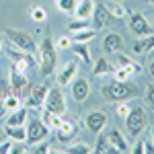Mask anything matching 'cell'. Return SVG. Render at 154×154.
<instances>
[{
  "mask_svg": "<svg viewBox=\"0 0 154 154\" xmlns=\"http://www.w3.org/2000/svg\"><path fill=\"white\" fill-rule=\"evenodd\" d=\"M4 138H6V134H4V130H0V142H2Z\"/></svg>",
  "mask_w": 154,
  "mask_h": 154,
  "instance_id": "cell-45",
  "label": "cell"
},
{
  "mask_svg": "<svg viewBox=\"0 0 154 154\" xmlns=\"http://www.w3.org/2000/svg\"><path fill=\"white\" fill-rule=\"evenodd\" d=\"M72 37H74V41H78V43H88V41H93L97 37V29H82V31L72 33Z\"/></svg>",
  "mask_w": 154,
  "mask_h": 154,
  "instance_id": "cell-27",
  "label": "cell"
},
{
  "mask_svg": "<svg viewBox=\"0 0 154 154\" xmlns=\"http://www.w3.org/2000/svg\"><path fill=\"white\" fill-rule=\"evenodd\" d=\"M78 74V64L76 62H68L58 74V84L60 86H66V84H70L74 80V76Z\"/></svg>",
  "mask_w": 154,
  "mask_h": 154,
  "instance_id": "cell-16",
  "label": "cell"
},
{
  "mask_svg": "<svg viewBox=\"0 0 154 154\" xmlns=\"http://www.w3.org/2000/svg\"><path fill=\"white\" fill-rule=\"evenodd\" d=\"M4 35H6V39H8L17 49H23V51H29V54H35V49H37L35 41H33V37L29 35V33L19 31V29H6Z\"/></svg>",
  "mask_w": 154,
  "mask_h": 154,
  "instance_id": "cell-4",
  "label": "cell"
},
{
  "mask_svg": "<svg viewBox=\"0 0 154 154\" xmlns=\"http://www.w3.org/2000/svg\"><path fill=\"white\" fill-rule=\"evenodd\" d=\"M101 97L105 99L107 103H119V101H130L134 97H138V88L130 84L128 80H113L101 86Z\"/></svg>",
  "mask_w": 154,
  "mask_h": 154,
  "instance_id": "cell-1",
  "label": "cell"
},
{
  "mask_svg": "<svg viewBox=\"0 0 154 154\" xmlns=\"http://www.w3.org/2000/svg\"><path fill=\"white\" fill-rule=\"evenodd\" d=\"M43 109H48V111H51V113H58V115H64V113H66L68 105H66L64 93L60 91L58 86H54V88H49V91H48V97H45V105H43Z\"/></svg>",
  "mask_w": 154,
  "mask_h": 154,
  "instance_id": "cell-6",
  "label": "cell"
},
{
  "mask_svg": "<svg viewBox=\"0 0 154 154\" xmlns=\"http://www.w3.org/2000/svg\"><path fill=\"white\" fill-rule=\"evenodd\" d=\"M48 91L49 88L45 86V84H31L29 95L25 97V105H27V109H43Z\"/></svg>",
  "mask_w": 154,
  "mask_h": 154,
  "instance_id": "cell-8",
  "label": "cell"
},
{
  "mask_svg": "<svg viewBox=\"0 0 154 154\" xmlns=\"http://www.w3.org/2000/svg\"><path fill=\"white\" fill-rule=\"evenodd\" d=\"M115 105H117V107H115V113H117L119 117H125V115L130 113V109H131L125 101H119V103H115Z\"/></svg>",
  "mask_w": 154,
  "mask_h": 154,
  "instance_id": "cell-37",
  "label": "cell"
},
{
  "mask_svg": "<svg viewBox=\"0 0 154 154\" xmlns=\"http://www.w3.org/2000/svg\"><path fill=\"white\" fill-rule=\"evenodd\" d=\"M152 23H154V17H152Z\"/></svg>",
  "mask_w": 154,
  "mask_h": 154,
  "instance_id": "cell-51",
  "label": "cell"
},
{
  "mask_svg": "<svg viewBox=\"0 0 154 154\" xmlns=\"http://www.w3.org/2000/svg\"><path fill=\"white\" fill-rule=\"evenodd\" d=\"M78 123L76 121H72V119H62V123H60V128L56 130V136H58L60 142H72L76 136H78Z\"/></svg>",
  "mask_w": 154,
  "mask_h": 154,
  "instance_id": "cell-12",
  "label": "cell"
},
{
  "mask_svg": "<svg viewBox=\"0 0 154 154\" xmlns=\"http://www.w3.org/2000/svg\"><path fill=\"white\" fill-rule=\"evenodd\" d=\"M68 152L70 154H91V152H95L88 144H76V146H72V148H68Z\"/></svg>",
  "mask_w": 154,
  "mask_h": 154,
  "instance_id": "cell-34",
  "label": "cell"
},
{
  "mask_svg": "<svg viewBox=\"0 0 154 154\" xmlns=\"http://www.w3.org/2000/svg\"><path fill=\"white\" fill-rule=\"evenodd\" d=\"M111 74H113V78H115V80H121V82H125V80H130V78H131V74L125 70V68H121V66L113 68Z\"/></svg>",
  "mask_w": 154,
  "mask_h": 154,
  "instance_id": "cell-33",
  "label": "cell"
},
{
  "mask_svg": "<svg viewBox=\"0 0 154 154\" xmlns=\"http://www.w3.org/2000/svg\"><path fill=\"white\" fill-rule=\"evenodd\" d=\"M33 154H49L51 152V146H49V142H37V146L33 144V150H31Z\"/></svg>",
  "mask_w": 154,
  "mask_h": 154,
  "instance_id": "cell-35",
  "label": "cell"
},
{
  "mask_svg": "<svg viewBox=\"0 0 154 154\" xmlns=\"http://www.w3.org/2000/svg\"><path fill=\"white\" fill-rule=\"evenodd\" d=\"M72 48V41H70V37H66V35H62L58 39V49H68Z\"/></svg>",
  "mask_w": 154,
  "mask_h": 154,
  "instance_id": "cell-38",
  "label": "cell"
},
{
  "mask_svg": "<svg viewBox=\"0 0 154 154\" xmlns=\"http://www.w3.org/2000/svg\"><path fill=\"white\" fill-rule=\"evenodd\" d=\"M2 101H4V107H6V109H12V111L21 107V99L14 95V93H11V91L4 95V99H2Z\"/></svg>",
  "mask_w": 154,
  "mask_h": 154,
  "instance_id": "cell-29",
  "label": "cell"
},
{
  "mask_svg": "<svg viewBox=\"0 0 154 154\" xmlns=\"http://www.w3.org/2000/svg\"><path fill=\"white\" fill-rule=\"evenodd\" d=\"M29 88H31V84L27 80L25 72H19L14 66H11V93H14L23 101L25 97L29 95Z\"/></svg>",
  "mask_w": 154,
  "mask_h": 154,
  "instance_id": "cell-7",
  "label": "cell"
},
{
  "mask_svg": "<svg viewBox=\"0 0 154 154\" xmlns=\"http://www.w3.org/2000/svg\"><path fill=\"white\" fill-rule=\"evenodd\" d=\"M56 6L64 14H74L76 6H78V0H56Z\"/></svg>",
  "mask_w": 154,
  "mask_h": 154,
  "instance_id": "cell-28",
  "label": "cell"
},
{
  "mask_svg": "<svg viewBox=\"0 0 154 154\" xmlns=\"http://www.w3.org/2000/svg\"><path fill=\"white\" fill-rule=\"evenodd\" d=\"M128 27H130V31L136 37H146V35H150V33H152V27H150L148 19L144 17L142 12H134Z\"/></svg>",
  "mask_w": 154,
  "mask_h": 154,
  "instance_id": "cell-11",
  "label": "cell"
},
{
  "mask_svg": "<svg viewBox=\"0 0 154 154\" xmlns=\"http://www.w3.org/2000/svg\"><path fill=\"white\" fill-rule=\"evenodd\" d=\"M144 152L146 154H154V142L152 140H144Z\"/></svg>",
  "mask_w": 154,
  "mask_h": 154,
  "instance_id": "cell-41",
  "label": "cell"
},
{
  "mask_svg": "<svg viewBox=\"0 0 154 154\" xmlns=\"http://www.w3.org/2000/svg\"><path fill=\"white\" fill-rule=\"evenodd\" d=\"M58 64V48L51 41V37H43L41 48H39V72L41 76H49L56 70Z\"/></svg>",
  "mask_w": 154,
  "mask_h": 154,
  "instance_id": "cell-2",
  "label": "cell"
},
{
  "mask_svg": "<svg viewBox=\"0 0 154 154\" xmlns=\"http://www.w3.org/2000/svg\"><path fill=\"white\" fill-rule=\"evenodd\" d=\"M111 72H113V66L109 64L107 58H99L95 62V66H93V74L95 76H105V74H111Z\"/></svg>",
  "mask_w": 154,
  "mask_h": 154,
  "instance_id": "cell-24",
  "label": "cell"
},
{
  "mask_svg": "<svg viewBox=\"0 0 154 154\" xmlns=\"http://www.w3.org/2000/svg\"><path fill=\"white\" fill-rule=\"evenodd\" d=\"M152 142H154V125H152Z\"/></svg>",
  "mask_w": 154,
  "mask_h": 154,
  "instance_id": "cell-47",
  "label": "cell"
},
{
  "mask_svg": "<svg viewBox=\"0 0 154 154\" xmlns=\"http://www.w3.org/2000/svg\"><path fill=\"white\" fill-rule=\"evenodd\" d=\"M6 111H8V109L4 107V101L0 99V117H4V115H6Z\"/></svg>",
  "mask_w": 154,
  "mask_h": 154,
  "instance_id": "cell-44",
  "label": "cell"
},
{
  "mask_svg": "<svg viewBox=\"0 0 154 154\" xmlns=\"http://www.w3.org/2000/svg\"><path fill=\"white\" fill-rule=\"evenodd\" d=\"M111 12H109V8H107L105 4H95V11H93V21H95V29H105V27H109V23H111Z\"/></svg>",
  "mask_w": 154,
  "mask_h": 154,
  "instance_id": "cell-13",
  "label": "cell"
},
{
  "mask_svg": "<svg viewBox=\"0 0 154 154\" xmlns=\"http://www.w3.org/2000/svg\"><path fill=\"white\" fill-rule=\"evenodd\" d=\"M8 58L12 60V66H14L19 72H25V74H27V70H29V68H33V64H35L33 54L23 51V49H17L14 45L8 49Z\"/></svg>",
  "mask_w": 154,
  "mask_h": 154,
  "instance_id": "cell-9",
  "label": "cell"
},
{
  "mask_svg": "<svg viewBox=\"0 0 154 154\" xmlns=\"http://www.w3.org/2000/svg\"><path fill=\"white\" fill-rule=\"evenodd\" d=\"M0 154H12V140L11 142H0Z\"/></svg>",
  "mask_w": 154,
  "mask_h": 154,
  "instance_id": "cell-39",
  "label": "cell"
},
{
  "mask_svg": "<svg viewBox=\"0 0 154 154\" xmlns=\"http://www.w3.org/2000/svg\"><path fill=\"white\" fill-rule=\"evenodd\" d=\"M72 51L82 60V64H91V62H93V60H91V49H88L86 43H78V41H76V43L72 45Z\"/></svg>",
  "mask_w": 154,
  "mask_h": 154,
  "instance_id": "cell-25",
  "label": "cell"
},
{
  "mask_svg": "<svg viewBox=\"0 0 154 154\" xmlns=\"http://www.w3.org/2000/svg\"><path fill=\"white\" fill-rule=\"evenodd\" d=\"M88 93H91V84H88L86 78H74L72 80V97H74V101H78V103L86 101Z\"/></svg>",
  "mask_w": 154,
  "mask_h": 154,
  "instance_id": "cell-14",
  "label": "cell"
},
{
  "mask_svg": "<svg viewBox=\"0 0 154 154\" xmlns=\"http://www.w3.org/2000/svg\"><path fill=\"white\" fill-rule=\"evenodd\" d=\"M125 130L130 131L131 136H140L148 123V115H146V109L144 107H134L130 109V113L125 115Z\"/></svg>",
  "mask_w": 154,
  "mask_h": 154,
  "instance_id": "cell-3",
  "label": "cell"
},
{
  "mask_svg": "<svg viewBox=\"0 0 154 154\" xmlns=\"http://www.w3.org/2000/svg\"><path fill=\"white\" fill-rule=\"evenodd\" d=\"M107 138H109V142L115 146L117 152H130V144H128L125 136H123L119 130H111L109 134H107Z\"/></svg>",
  "mask_w": 154,
  "mask_h": 154,
  "instance_id": "cell-17",
  "label": "cell"
},
{
  "mask_svg": "<svg viewBox=\"0 0 154 154\" xmlns=\"http://www.w3.org/2000/svg\"><path fill=\"white\" fill-rule=\"evenodd\" d=\"M93 11H95V2L93 0H80L78 6H76V11H74V17L76 19H91Z\"/></svg>",
  "mask_w": 154,
  "mask_h": 154,
  "instance_id": "cell-20",
  "label": "cell"
},
{
  "mask_svg": "<svg viewBox=\"0 0 154 154\" xmlns=\"http://www.w3.org/2000/svg\"><path fill=\"white\" fill-rule=\"evenodd\" d=\"M150 74H152V76H154V60H152V62H150Z\"/></svg>",
  "mask_w": 154,
  "mask_h": 154,
  "instance_id": "cell-46",
  "label": "cell"
},
{
  "mask_svg": "<svg viewBox=\"0 0 154 154\" xmlns=\"http://www.w3.org/2000/svg\"><path fill=\"white\" fill-rule=\"evenodd\" d=\"M123 48V37L119 33H107L103 39V51L105 54H117Z\"/></svg>",
  "mask_w": 154,
  "mask_h": 154,
  "instance_id": "cell-15",
  "label": "cell"
},
{
  "mask_svg": "<svg viewBox=\"0 0 154 154\" xmlns=\"http://www.w3.org/2000/svg\"><path fill=\"white\" fill-rule=\"evenodd\" d=\"M134 154H144V140H138V144L134 146Z\"/></svg>",
  "mask_w": 154,
  "mask_h": 154,
  "instance_id": "cell-42",
  "label": "cell"
},
{
  "mask_svg": "<svg viewBox=\"0 0 154 154\" xmlns=\"http://www.w3.org/2000/svg\"><path fill=\"white\" fill-rule=\"evenodd\" d=\"M117 64L121 66V68H125V70L130 72L131 76H134V74H140V72H142V66H140L138 62H134L130 56H123V54H119V51H117Z\"/></svg>",
  "mask_w": 154,
  "mask_h": 154,
  "instance_id": "cell-19",
  "label": "cell"
},
{
  "mask_svg": "<svg viewBox=\"0 0 154 154\" xmlns=\"http://www.w3.org/2000/svg\"><path fill=\"white\" fill-rule=\"evenodd\" d=\"M27 119H29L27 107H19V109H14V111H12V115L6 119V123H8V125H25V123H27Z\"/></svg>",
  "mask_w": 154,
  "mask_h": 154,
  "instance_id": "cell-22",
  "label": "cell"
},
{
  "mask_svg": "<svg viewBox=\"0 0 154 154\" xmlns=\"http://www.w3.org/2000/svg\"><path fill=\"white\" fill-rule=\"evenodd\" d=\"M154 49V35L150 33V35L146 37H140L136 43H134V51L136 54H148V51H152Z\"/></svg>",
  "mask_w": 154,
  "mask_h": 154,
  "instance_id": "cell-21",
  "label": "cell"
},
{
  "mask_svg": "<svg viewBox=\"0 0 154 154\" xmlns=\"http://www.w3.org/2000/svg\"><path fill=\"white\" fill-rule=\"evenodd\" d=\"M21 144H23V142H17V146H12V154H23V152H27V148H23Z\"/></svg>",
  "mask_w": 154,
  "mask_h": 154,
  "instance_id": "cell-43",
  "label": "cell"
},
{
  "mask_svg": "<svg viewBox=\"0 0 154 154\" xmlns=\"http://www.w3.org/2000/svg\"><path fill=\"white\" fill-rule=\"evenodd\" d=\"M31 19H33L35 23H43V21L48 19V11H45L43 6H35V8H31Z\"/></svg>",
  "mask_w": 154,
  "mask_h": 154,
  "instance_id": "cell-30",
  "label": "cell"
},
{
  "mask_svg": "<svg viewBox=\"0 0 154 154\" xmlns=\"http://www.w3.org/2000/svg\"><path fill=\"white\" fill-rule=\"evenodd\" d=\"M84 125H86V130L91 131V134L99 136L101 131L105 130V125H107V113L105 111H99V109L88 111L86 117H84Z\"/></svg>",
  "mask_w": 154,
  "mask_h": 154,
  "instance_id": "cell-10",
  "label": "cell"
},
{
  "mask_svg": "<svg viewBox=\"0 0 154 154\" xmlns=\"http://www.w3.org/2000/svg\"><path fill=\"white\" fill-rule=\"evenodd\" d=\"M111 2H123V0H111Z\"/></svg>",
  "mask_w": 154,
  "mask_h": 154,
  "instance_id": "cell-48",
  "label": "cell"
},
{
  "mask_svg": "<svg viewBox=\"0 0 154 154\" xmlns=\"http://www.w3.org/2000/svg\"><path fill=\"white\" fill-rule=\"evenodd\" d=\"M95 152H99V154H113V152H117V150H115L113 144L109 142L107 136H101L99 142H97V146H95Z\"/></svg>",
  "mask_w": 154,
  "mask_h": 154,
  "instance_id": "cell-26",
  "label": "cell"
},
{
  "mask_svg": "<svg viewBox=\"0 0 154 154\" xmlns=\"http://www.w3.org/2000/svg\"><path fill=\"white\" fill-rule=\"evenodd\" d=\"M11 91V84H6V80L0 78V99H4V95Z\"/></svg>",
  "mask_w": 154,
  "mask_h": 154,
  "instance_id": "cell-40",
  "label": "cell"
},
{
  "mask_svg": "<svg viewBox=\"0 0 154 154\" xmlns=\"http://www.w3.org/2000/svg\"><path fill=\"white\" fill-rule=\"evenodd\" d=\"M43 123L48 125L49 130H58L60 123H62V119H64V115H58V113H51V111H48V109H43Z\"/></svg>",
  "mask_w": 154,
  "mask_h": 154,
  "instance_id": "cell-23",
  "label": "cell"
},
{
  "mask_svg": "<svg viewBox=\"0 0 154 154\" xmlns=\"http://www.w3.org/2000/svg\"><path fill=\"white\" fill-rule=\"evenodd\" d=\"M82 29H88V19H76L68 25V31L70 33H76V31H82Z\"/></svg>",
  "mask_w": 154,
  "mask_h": 154,
  "instance_id": "cell-31",
  "label": "cell"
},
{
  "mask_svg": "<svg viewBox=\"0 0 154 154\" xmlns=\"http://www.w3.org/2000/svg\"><path fill=\"white\" fill-rule=\"evenodd\" d=\"M4 134H6V138L12 140V142H27V128L25 125H8L6 123Z\"/></svg>",
  "mask_w": 154,
  "mask_h": 154,
  "instance_id": "cell-18",
  "label": "cell"
},
{
  "mask_svg": "<svg viewBox=\"0 0 154 154\" xmlns=\"http://www.w3.org/2000/svg\"><path fill=\"white\" fill-rule=\"evenodd\" d=\"M0 54H2V43H0Z\"/></svg>",
  "mask_w": 154,
  "mask_h": 154,
  "instance_id": "cell-49",
  "label": "cell"
},
{
  "mask_svg": "<svg viewBox=\"0 0 154 154\" xmlns=\"http://www.w3.org/2000/svg\"><path fill=\"white\" fill-rule=\"evenodd\" d=\"M144 99H146V103L150 109H154V82H150L146 86V93H144Z\"/></svg>",
  "mask_w": 154,
  "mask_h": 154,
  "instance_id": "cell-36",
  "label": "cell"
},
{
  "mask_svg": "<svg viewBox=\"0 0 154 154\" xmlns=\"http://www.w3.org/2000/svg\"><path fill=\"white\" fill-rule=\"evenodd\" d=\"M25 128H27V142L29 144H37L49 136V128L43 123V119H39V117L29 119V123Z\"/></svg>",
  "mask_w": 154,
  "mask_h": 154,
  "instance_id": "cell-5",
  "label": "cell"
},
{
  "mask_svg": "<svg viewBox=\"0 0 154 154\" xmlns=\"http://www.w3.org/2000/svg\"><path fill=\"white\" fill-rule=\"evenodd\" d=\"M148 2H150V4H154V0H148Z\"/></svg>",
  "mask_w": 154,
  "mask_h": 154,
  "instance_id": "cell-50",
  "label": "cell"
},
{
  "mask_svg": "<svg viewBox=\"0 0 154 154\" xmlns=\"http://www.w3.org/2000/svg\"><path fill=\"white\" fill-rule=\"evenodd\" d=\"M109 12H111V17H113V19H123V17L128 14V11L121 6V2H113V4H111V8H109Z\"/></svg>",
  "mask_w": 154,
  "mask_h": 154,
  "instance_id": "cell-32",
  "label": "cell"
}]
</instances>
